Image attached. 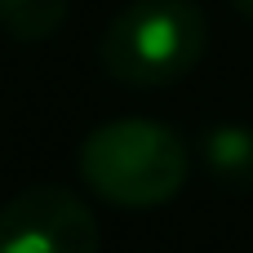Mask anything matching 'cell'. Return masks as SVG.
I'll return each mask as SVG.
<instances>
[{
    "mask_svg": "<svg viewBox=\"0 0 253 253\" xmlns=\"http://www.w3.org/2000/svg\"><path fill=\"white\" fill-rule=\"evenodd\" d=\"M84 187L116 209H156L169 205L191 173L187 142L160 120H107L80 142Z\"/></svg>",
    "mask_w": 253,
    "mask_h": 253,
    "instance_id": "obj_1",
    "label": "cell"
},
{
    "mask_svg": "<svg viewBox=\"0 0 253 253\" xmlns=\"http://www.w3.org/2000/svg\"><path fill=\"white\" fill-rule=\"evenodd\" d=\"M209 44V18L196 0H129L102 31L98 58L116 84L165 89L196 71Z\"/></svg>",
    "mask_w": 253,
    "mask_h": 253,
    "instance_id": "obj_2",
    "label": "cell"
},
{
    "mask_svg": "<svg viewBox=\"0 0 253 253\" xmlns=\"http://www.w3.org/2000/svg\"><path fill=\"white\" fill-rule=\"evenodd\" d=\"M93 209L62 182H31L0 205V253H98Z\"/></svg>",
    "mask_w": 253,
    "mask_h": 253,
    "instance_id": "obj_3",
    "label": "cell"
},
{
    "mask_svg": "<svg viewBox=\"0 0 253 253\" xmlns=\"http://www.w3.org/2000/svg\"><path fill=\"white\" fill-rule=\"evenodd\" d=\"M205 165L222 187L249 191L253 187V129L245 125H218L205 133Z\"/></svg>",
    "mask_w": 253,
    "mask_h": 253,
    "instance_id": "obj_4",
    "label": "cell"
},
{
    "mask_svg": "<svg viewBox=\"0 0 253 253\" xmlns=\"http://www.w3.org/2000/svg\"><path fill=\"white\" fill-rule=\"evenodd\" d=\"M71 0H0V31L13 40H49L67 22Z\"/></svg>",
    "mask_w": 253,
    "mask_h": 253,
    "instance_id": "obj_5",
    "label": "cell"
},
{
    "mask_svg": "<svg viewBox=\"0 0 253 253\" xmlns=\"http://www.w3.org/2000/svg\"><path fill=\"white\" fill-rule=\"evenodd\" d=\"M231 4H236V9H240L245 18H253V0H231Z\"/></svg>",
    "mask_w": 253,
    "mask_h": 253,
    "instance_id": "obj_6",
    "label": "cell"
}]
</instances>
